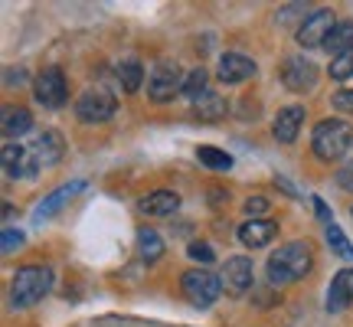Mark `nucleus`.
<instances>
[{"instance_id": "f257e3e1", "label": "nucleus", "mask_w": 353, "mask_h": 327, "mask_svg": "<svg viewBox=\"0 0 353 327\" xmlns=\"http://www.w3.org/2000/svg\"><path fill=\"white\" fill-rule=\"evenodd\" d=\"M268 281L272 285H294V281H301V278L311 275V268H314V255H311V246L301 239L294 242H285V246H278V252L268 255Z\"/></svg>"}, {"instance_id": "f03ea898", "label": "nucleus", "mask_w": 353, "mask_h": 327, "mask_svg": "<svg viewBox=\"0 0 353 327\" xmlns=\"http://www.w3.org/2000/svg\"><path fill=\"white\" fill-rule=\"evenodd\" d=\"M52 288V268L50 265H23L17 268L10 285V304L17 311H26L37 301H43Z\"/></svg>"}, {"instance_id": "7ed1b4c3", "label": "nucleus", "mask_w": 353, "mask_h": 327, "mask_svg": "<svg viewBox=\"0 0 353 327\" xmlns=\"http://www.w3.org/2000/svg\"><path fill=\"white\" fill-rule=\"evenodd\" d=\"M353 148V125L341 121V118H324L314 125V135H311V151H314L317 161H341L343 154Z\"/></svg>"}, {"instance_id": "20e7f679", "label": "nucleus", "mask_w": 353, "mask_h": 327, "mask_svg": "<svg viewBox=\"0 0 353 327\" xmlns=\"http://www.w3.org/2000/svg\"><path fill=\"white\" fill-rule=\"evenodd\" d=\"M114 112H118V99H114L112 88H105V86L85 88L76 99V118L85 121V125H101V121H108Z\"/></svg>"}, {"instance_id": "39448f33", "label": "nucleus", "mask_w": 353, "mask_h": 327, "mask_svg": "<svg viewBox=\"0 0 353 327\" xmlns=\"http://www.w3.org/2000/svg\"><path fill=\"white\" fill-rule=\"evenodd\" d=\"M183 82L187 76L180 72V66L170 63V59H161V63L151 66V76H148V99L164 105V101H174L180 92H183Z\"/></svg>"}, {"instance_id": "423d86ee", "label": "nucleus", "mask_w": 353, "mask_h": 327, "mask_svg": "<svg viewBox=\"0 0 353 327\" xmlns=\"http://www.w3.org/2000/svg\"><path fill=\"white\" fill-rule=\"evenodd\" d=\"M180 288H183V295L190 298L193 308H210V304H216L219 291H223V278L216 272H206V268H193V272L183 275Z\"/></svg>"}, {"instance_id": "0eeeda50", "label": "nucleus", "mask_w": 353, "mask_h": 327, "mask_svg": "<svg viewBox=\"0 0 353 327\" xmlns=\"http://www.w3.org/2000/svg\"><path fill=\"white\" fill-rule=\"evenodd\" d=\"M337 26V20H334V10H327V7H317V10H311L307 17L301 20V26L294 30V39H298V46H304V50H314V46H324L330 37V30Z\"/></svg>"}, {"instance_id": "6e6552de", "label": "nucleus", "mask_w": 353, "mask_h": 327, "mask_svg": "<svg viewBox=\"0 0 353 327\" xmlns=\"http://www.w3.org/2000/svg\"><path fill=\"white\" fill-rule=\"evenodd\" d=\"M33 95L43 108H63L69 99V82H65L63 69L59 66H46L33 82Z\"/></svg>"}, {"instance_id": "1a4fd4ad", "label": "nucleus", "mask_w": 353, "mask_h": 327, "mask_svg": "<svg viewBox=\"0 0 353 327\" xmlns=\"http://www.w3.org/2000/svg\"><path fill=\"white\" fill-rule=\"evenodd\" d=\"M281 82H285L288 92H311L317 86V66L307 56H285Z\"/></svg>"}, {"instance_id": "9d476101", "label": "nucleus", "mask_w": 353, "mask_h": 327, "mask_svg": "<svg viewBox=\"0 0 353 327\" xmlns=\"http://www.w3.org/2000/svg\"><path fill=\"white\" fill-rule=\"evenodd\" d=\"M223 288L229 291V295H245V291L252 288L255 281V265L249 255H232V259H226V265H223Z\"/></svg>"}, {"instance_id": "9b49d317", "label": "nucleus", "mask_w": 353, "mask_h": 327, "mask_svg": "<svg viewBox=\"0 0 353 327\" xmlns=\"http://www.w3.org/2000/svg\"><path fill=\"white\" fill-rule=\"evenodd\" d=\"M255 72H259V66H255L249 56H242V52H226V56H219V66H216V79H219L223 86L249 82Z\"/></svg>"}, {"instance_id": "f8f14e48", "label": "nucleus", "mask_w": 353, "mask_h": 327, "mask_svg": "<svg viewBox=\"0 0 353 327\" xmlns=\"http://www.w3.org/2000/svg\"><path fill=\"white\" fill-rule=\"evenodd\" d=\"M3 170H7V177L20 180V177H37L39 164L30 148H20L17 141H7L3 144Z\"/></svg>"}, {"instance_id": "ddd939ff", "label": "nucleus", "mask_w": 353, "mask_h": 327, "mask_svg": "<svg viewBox=\"0 0 353 327\" xmlns=\"http://www.w3.org/2000/svg\"><path fill=\"white\" fill-rule=\"evenodd\" d=\"M82 190H85V180H69V184H63V187H56L52 193H46V197L37 203V210H33V219H37V223H43V219L56 216V213H59V210L65 206V203L72 200L76 193H82Z\"/></svg>"}, {"instance_id": "4468645a", "label": "nucleus", "mask_w": 353, "mask_h": 327, "mask_svg": "<svg viewBox=\"0 0 353 327\" xmlns=\"http://www.w3.org/2000/svg\"><path fill=\"white\" fill-rule=\"evenodd\" d=\"M30 151H33L39 167H56L65 154V141L56 128H46V131H39V138L30 144Z\"/></svg>"}, {"instance_id": "2eb2a0df", "label": "nucleus", "mask_w": 353, "mask_h": 327, "mask_svg": "<svg viewBox=\"0 0 353 327\" xmlns=\"http://www.w3.org/2000/svg\"><path fill=\"white\" fill-rule=\"evenodd\" d=\"M350 301H353V268H341L337 275L330 278V288H327V301H324V308H327L330 315H337V311H343Z\"/></svg>"}, {"instance_id": "dca6fc26", "label": "nucleus", "mask_w": 353, "mask_h": 327, "mask_svg": "<svg viewBox=\"0 0 353 327\" xmlns=\"http://www.w3.org/2000/svg\"><path fill=\"white\" fill-rule=\"evenodd\" d=\"M236 236H239L242 246L262 249V246H268V242L278 236V223H272V219H245Z\"/></svg>"}, {"instance_id": "f3484780", "label": "nucleus", "mask_w": 353, "mask_h": 327, "mask_svg": "<svg viewBox=\"0 0 353 327\" xmlns=\"http://www.w3.org/2000/svg\"><path fill=\"white\" fill-rule=\"evenodd\" d=\"M301 121H304V108H301V105H288V108H281V112L275 115V125H272V135H275V141H281V144L298 141Z\"/></svg>"}, {"instance_id": "a211bd4d", "label": "nucleus", "mask_w": 353, "mask_h": 327, "mask_svg": "<svg viewBox=\"0 0 353 327\" xmlns=\"http://www.w3.org/2000/svg\"><path fill=\"white\" fill-rule=\"evenodd\" d=\"M30 128H33V115L26 112V108H13V105L3 108V115H0V131H3L7 141H20Z\"/></svg>"}, {"instance_id": "6ab92c4d", "label": "nucleus", "mask_w": 353, "mask_h": 327, "mask_svg": "<svg viewBox=\"0 0 353 327\" xmlns=\"http://www.w3.org/2000/svg\"><path fill=\"white\" fill-rule=\"evenodd\" d=\"M176 206H180V193H174V190H154L138 203V210L144 216H170Z\"/></svg>"}, {"instance_id": "aec40b11", "label": "nucleus", "mask_w": 353, "mask_h": 327, "mask_svg": "<svg viewBox=\"0 0 353 327\" xmlns=\"http://www.w3.org/2000/svg\"><path fill=\"white\" fill-rule=\"evenodd\" d=\"M226 112H229L226 99H223L219 92H213V88L193 101V115H196V118H203V121H219V118H226Z\"/></svg>"}, {"instance_id": "412c9836", "label": "nucleus", "mask_w": 353, "mask_h": 327, "mask_svg": "<svg viewBox=\"0 0 353 327\" xmlns=\"http://www.w3.org/2000/svg\"><path fill=\"white\" fill-rule=\"evenodd\" d=\"M138 255L144 262H157V259L164 255V239H161L157 229H151V226L138 229Z\"/></svg>"}, {"instance_id": "4be33fe9", "label": "nucleus", "mask_w": 353, "mask_h": 327, "mask_svg": "<svg viewBox=\"0 0 353 327\" xmlns=\"http://www.w3.org/2000/svg\"><path fill=\"white\" fill-rule=\"evenodd\" d=\"M114 72H118V82H121V88H125L128 95H134L141 88V82H144V66H141V59H121Z\"/></svg>"}, {"instance_id": "5701e85b", "label": "nucleus", "mask_w": 353, "mask_h": 327, "mask_svg": "<svg viewBox=\"0 0 353 327\" xmlns=\"http://www.w3.org/2000/svg\"><path fill=\"white\" fill-rule=\"evenodd\" d=\"M324 50L334 52V56H341V52L353 50V20H341V23L330 30L327 43H324Z\"/></svg>"}, {"instance_id": "b1692460", "label": "nucleus", "mask_w": 353, "mask_h": 327, "mask_svg": "<svg viewBox=\"0 0 353 327\" xmlns=\"http://www.w3.org/2000/svg\"><path fill=\"white\" fill-rule=\"evenodd\" d=\"M196 161L203 167H210V170H232V157L226 151H219V148H196Z\"/></svg>"}, {"instance_id": "393cba45", "label": "nucleus", "mask_w": 353, "mask_h": 327, "mask_svg": "<svg viewBox=\"0 0 353 327\" xmlns=\"http://www.w3.org/2000/svg\"><path fill=\"white\" fill-rule=\"evenodd\" d=\"M206 82H210V72H206L203 66H196V69L187 76V82H183V95H187L190 101H196L200 95H206V92H210V88H206Z\"/></svg>"}, {"instance_id": "a878e982", "label": "nucleus", "mask_w": 353, "mask_h": 327, "mask_svg": "<svg viewBox=\"0 0 353 327\" xmlns=\"http://www.w3.org/2000/svg\"><path fill=\"white\" fill-rule=\"evenodd\" d=\"M324 232H327L330 249L337 252L341 259H353V246H350V239H347V232H343V229L337 226V223H330V226L324 229Z\"/></svg>"}, {"instance_id": "bb28decb", "label": "nucleus", "mask_w": 353, "mask_h": 327, "mask_svg": "<svg viewBox=\"0 0 353 327\" xmlns=\"http://www.w3.org/2000/svg\"><path fill=\"white\" fill-rule=\"evenodd\" d=\"M330 79H334V82H350L353 79V50L334 56V63H330Z\"/></svg>"}, {"instance_id": "cd10ccee", "label": "nucleus", "mask_w": 353, "mask_h": 327, "mask_svg": "<svg viewBox=\"0 0 353 327\" xmlns=\"http://www.w3.org/2000/svg\"><path fill=\"white\" fill-rule=\"evenodd\" d=\"M187 255L193 262H203V265H213L216 262V252L206 246V242H190L187 246Z\"/></svg>"}, {"instance_id": "c85d7f7f", "label": "nucleus", "mask_w": 353, "mask_h": 327, "mask_svg": "<svg viewBox=\"0 0 353 327\" xmlns=\"http://www.w3.org/2000/svg\"><path fill=\"white\" fill-rule=\"evenodd\" d=\"M23 232H20V229H3V236H0V249L3 252H13V249H20V246H23Z\"/></svg>"}, {"instance_id": "c756f323", "label": "nucleus", "mask_w": 353, "mask_h": 327, "mask_svg": "<svg viewBox=\"0 0 353 327\" xmlns=\"http://www.w3.org/2000/svg\"><path fill=\"white\" fill-rule=\"evenodd\" d=\"M334 108L343 115H353V88H341V92L334 95Z\"/></svg>"}, {"instance_id": "7c9ffc66", "label": "nucleus", "mask_w": 353, "mask_h": 327, "mask_svg": "<svg viewBox=\"0 0 353 327\" xmlns=\"http://www.w3.org/2000/svg\"><path fill=\"white\" fill-rule=\"evenodd\" d=\"M337 187L353 193V161H347L343 167H337Z\"/></svg>"}, {"instance_id": "2f4dec72", "label": "nucleus", "mask_w": 353, "mask_h": 327, "mask_svg": "<svg viewBox=\"0 0 353 327\" xmlns=\"http://www.w3.org/2000/svg\"><path fill=\"white\" fill-rule=\"evenodd\" d=\"M245 213L252 216V219H262V213H268V200L265 197H249L245 200Z\"/></svg>"}, {"instance_id": "473e14b6", "label": "nucleus", "mask_w": 353, "mask_h": 327, "mask_svg": "<svg viewBox=\"0 0 353 327\" xmlns=\"http://www.w3.org/2000/svg\"><path fill=\"white\" fill-rule=\"evenodd\" d=\"M311 203H314V213H317V219H321L324 226H330V223H334V213H330V210H327V203L321 200V197H314V200H311Z\"/></svg>"}]
</instances>
